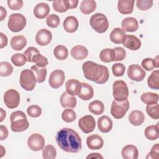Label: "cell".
<instances>
[{"instance_id":"7402d4cb","label":"cell","mask_w":159,"mask_h":159,"mask_svg":"<svg viewBox=\"0 0 159 159\" xmlns=\"http://www.w3.org/2000/svg\"><path fill=\"white\" fill-rule=\"evenodd\" d=\"M76 99L74 96L69 94L66 92L62 93L60 97V104L64 108L73 109L76 106Z\"/></svg>"},{"instance_id":"30bf717a","label":"cell","mask_w":159,"mask_h":159,"mask_svg":"<svg viewBox=\"0 0 159 159\" xmlns=\"http://www.w3.org/2000/svg\"><path fill=\"white\" fill-rule=\"evenodd\" d=\"M29 148L35 152L43 149L45 145V139L43 137L37 133L31 134L27 139Z\"/></svg>"},{"instance_id":"7dc6e473","label":"cell","mask_w":159,"mask_h":159,"mask_svg":"<svg viewBox=\"0 0 159 159\" xmlns=\"http://www.w3.org/2000/svg\"><path fill=\"white\" fill-rule=\"evenodd\" d=\"M112 70L115 76H122L125 73V66L122 63H115L112 66Z\"/></svg>"},{"instance_id":"6125c7cd","label":"cell","mask_w":159,"mask_h":159,"mask_svg":"<svg viewBox=\"0 0 159 159\" xmlns=\"http://www.w3.org/2000/svg\"><path fill=\"white\" fill-rule=\"evenodd\" d=\"M155 61V68H158V56H157L155 59H154Z\"/></svg>"},{"instance_id":"484cf974","label":"cell","mask_w":159,"mask_h":159,"mask_svg":"<svg viewBox=\"0 0 159 159\" xmlns=\"http://www.w3.org/2000/svg\"><path fill=\"white\" fill-rule=\"evenodd\" d=\"M94 95L93 87L87 83H81V89L78 95V97L84 101H88L91 99Z\"/></svg>"},{"instance_id":"1f68e13d","label":"cell","mask_w":159,"mask_h":159,"mask_svg":"<svg viewBox=\"0 0 159 159\" xmlns=\"http://www.w3.org/2000/svg\"><path fill=\"white\" fill-rule=\"evenodd\" d=\"M88 110L90 112L95 115H99L103 113L104 111V105L101 101L95 100L89 103Z\"/></svg>"},{"instance_id":"2e32d148","label":"cell","mask_w":159,"mask_h":159,"mask_svg":"<svg viewBox=\"0 0 159 159\" xmlns=\"http://www.w3.org/2000/svg\"><path fill=\"white\" fill-rule=\"evenodd\" d=\"M86 144L91 150H99L103 147L102 138L98 134H92L86 139Z\"/></svg>"},{"instance_id":"9c48e42d","label":"cell","mask_w":159,"mask_h":159,"mask_svg":"<svg viewBox=\"0 0 159 159\" xmlns=\"http://www.w3.org/2000/svg\"><path fill=\"white\" fill-rule=\"evenodd\" d=\"M4 102L9 109L17 107L20 102V94L14 89H8L4 94Z\"/></svg>"},{"instance_id":"94428289","label":"cell","mask_w":159,"mask_h":159,"mask_svg":"<svg viewBox=\"0 0 159 159\" xmlns=\"http://www.w3.org/2000/svg\"><path fill=\"white\" fill-rule=\"evenodd\" d=\"M0 111H1V119H0V122H2L3 120L4 119V118L6 117V112L2 108H1V109H0Z\"/></svg>"},{"instance_id":"7a4b0ae2","label":"cell","mask_w":159,"mask_h":159,"mask_svg":"<svg viewBox=\"0 0 159 159\" xmlns=\"http://www.w3.org/2000/svg\"><path fill=\"white\" fill-rule=\"evenodd\" d=\"M82 70L84 77L97 84L106 83L109 78L108 68L91 61H87L82 65Z\"/></svg>"},{"instance_id":"d6986e66","label":"cell","mask_w":159,"mask_h":159,"mask_svg":"<svg viewBox=\"0 0 159 159\" xmlns=\"http://www.w3.org/2000/svg\"><path fill=\"white\" fill-rule=\"evenodd\" d=\"M98 127L102 133L110 132L112 128V121L107 116H102L98 120Z\"/></svg>"},{"instance_id":"4316f807","label":"cell","mask_w":159,"mask_h":159,"mask_svg":"<svg viewBox=\"0 0 159 159\" xmlns=\"http://www.w3.org/2000/svg\"><path fill=\"white\" fill-rule=\"evenodd\" d=\"M129 120L134 126L140 125L145 120L143 113L139 110L132 111L129 116Z\"/></svg>"},{"instance_id":"e575fe53","label":"cell","mask_w":159,"mask_h":159,"mask_svg":"<svg viewBox=\"0 0 159 159\" xmlns=\"http://www.w3.org/2000/svg\"><path fill=\"white\" fill-rule=\"evenodd\" d=\"M53 55L55 58L59 60L66 59L68 55V51L66 47L64 45H57L53 50Z\"/></svg>"},{"instance_id":"ba28073f","label":"cell","mask_w":159,"mask_h":159,"mask_svg":"<svg viewBox=\"0 0 159 159\" xmlns=\"http://www.w3.org/2000/svg\"><path fill=\"white\" fill-rule=\"evenodd\" d=\"M129 109V102L128 99L123 101L114 100L111 107V114L116 119L122 118Z\"/></svg>"},{"instance_id":"ee69618b","label":"cell","mask_w":159,"mask_h":159,"mask_svg":"<svg viewBox=\"0 0 159 159\" xmlns=\"http://www.w3.org/2000/svg\"><path fill=\"white\" fill-rule=\"evenodd\" d=\"M60 18L59 17L54 14L48 15L46 19L47 25L51 28H56L60 24Z\"/></svg>"},{"instance_id":"8d00e7d4","label":"cell","mask_w":159,"mask_h":159,"mask_svg":"<svg viewBox=\"0 0 159 159\" xmlns=\"http://www.w3.org/2000/svg\"><path fill=\"white\" fill-rule=\"evenodd\" d=\"M42 155L45 159H54L57 156L56 148L52 145H47L43 148Z\"/></svg>"},{"instance_id":"74e56055","label":"cell","mask_w":159,"mask_h":159,"mask_svg":"<svg viewBox=\"0 0 159 159\" xmlns=\"http://www.w3.org/2000/svg\"><path fill=\"white\" fill-rule=\"evenodd\" d=\"M146 111L151 118L153 119H158L159 118V106L158 103L147 104Z\"/></svg>"},{"instance_id":"836d02e7","label":"cell","mask_w":159,"mask_h":159,"mask_svg":"<svg viewBox=\"0 0 159 159\" xmlns=\"http://www.w3.org/2000/svg\"><path fill=\"white\" fill-rule=\"evenodd\" d=\"M147 83L148 87L151 89H159V71L158 70L153 71L150 74L147 80Z\"/></svg>"},{"instance_id":"11a10c76","label":"cell","mask_w":159,"mask_h":159,"mask_svg":"<svg viewBox=\"0 0 159 159\" xmlns=\"http://www.w3.org/2000/svg\"><path fill=\"white\" fill-rule=\"evenodd\" d=\"M63 2L65 7L68 9H75L78 4V0H63Z\"/></svg>"},{"instance_id":"f907efd6","label":"cell","mask_w":159,"mask_h":159,"mask_svg":"<svg viewBox=\"0 0 159 159\" xmlns=\"http://www.w3.org/2000/svg\"><path fill=\"white\" fill-rule=\"evenodd\" d=\"M142 66L147 71H151L155 68V61L150 58H147L142 60Z\"/></svg>"},{"instance_id":"83f0119b","label":"cell","mask_w":159,"mask_h":159,"mask_svg":"<svg viewBox=\"0 0 159 159\" xmlns=\"http://www.w3.org/2000/svg\"><path fill=\"white\" fill-rule=\"evenodd\" d=\"M11 47L14 50H22L27 44V40L23 35L14 36L11 40Z\"/></svg>"},{"instance_id":"681fc988","label":"cell","mask_w":159,"mask_h":159,"mask_svg":"<svg viewBox=\"0 0 159 159\" xmlns=\"http://www.w3.org/2000/svg\"><path fill=\"white\" fill-rule=\"evenodd\" d=\"M38 53H40V52L37 48L34 47H29L24 53L27 58V61L29 62H32L33 58Z\"/></svg>"},{"instance_id":"cb8c5ba5","label":"cell","mask_w":159,"mask_h":159,"mask_svg":"<svg viewBox=\"0 0 159 159\" xmlns=\"http://www.w3.org/2000/svg\"><path fill=\"white\" fill-rule=\"evenodd\" d=\"M70 53L72 57L75 60H82L88 57V50L83 45H76L71 48Z\"/></svg>"},{"instance_id":"ac0fdd59","label":"cell","mask_w":159,"mask_h":159,"mask_svg":"<svg viewBox=\"0 0 159 159\" xmlns=\"http://www.w3.org/2000/svg\"><path fill=\"white\" fill-rule=\"evenodd\" d=\"M66 93L72 96L78 95L81 89V83L75 79H70L65 84Z\"/></svg>"},{"instance_id":"8fae6325","label":"cell","mask_w":159,"mask_h":159,"mask_svg":"<svg viewBox=\"0 0 159 159\" xmlns=\"http://www.w3.org/2000/svg\"><path fill=\"white\" fill-rule=\"evenodd\" d=\"M145 75L146 73L145 70L139 65L134 64L128 67L127 75L129 78L133 81L137 82L141 81L144 79Z\"/></svg>"},{"instance_id":"f6af8a7d","label":"cell","mask_w":159,"mask_h":159,"mask_svg":"<svg viewBox=\"0 0 159 159\" xmlns=\"http://www.w3.org/2000/svg\"><path fill=\"white\" fill-rule=\"evenodd\" d=\"M32 62H34L35 63V65L40 67H45L48 63L47 58L44 56L42 55L40 53L37 54L33 58Z\"/></svg>"},{"instance_id":"3957f363","label":"cell","mask_w":159,"mask_h":159,"mask_svg":"<svg viewBox=\"0 0 159 159\" xmlns=\"http://www.w3.org/2000/svg\"><path fill=\"white\" fill-rule=\"evenodd\" d=\"M11 128L14 132H23L28 129L29 123L27 116L23 111H16L13 112L10 116Z\"/></svg>"},{"instance_id":"f1b7e54d","label":"cell","mask_w":159,"mask_h":159,"mask_svg":"<svg viewBox=\"0 0 159 159\" xmlns=\"http://www.w3.org/2000/svg\"><path fill=\"white\" fill-rule=\"evenodd\" d=\"M126 34L125 32L120 28H114L110 34V40L116 44L122 43Z\"/></svg>"},{"instance_id":"60d3db41","label":"cell","mask_w":159,"mask_h":159,"mask_svg":"<svg viewBox=\"0 0 159 159\" xmlns=\"http://www.w3.org/2000/svg\"><path fill=\"white\" fill-rule=\"evenodd\" d=\"M61 118L66 122H72L75 120L76 118V114L73 109H66L63 111L61 114Z\"/></svg>"},{"instance_id":"7bdbcfd3","label":"cell","mask_w":159,"mask_h":159,"mask_svg":"<svg viewBox=\"0 0 159 159\" xmlns=\"http://www.w3.org/2000/svg\"><path fill=\"white\" fill-rule=\"evenodd\" d=\"M100 60L105 63H110L112 60V49L104 48L99 53Z\"/></svg>"},{"instance_id":"6f0895ef","label":"cell","mask_w":159,"mask_h":159,"mask_svg":"<svg viewBox=\"0 0 159 159\" xmlns=\"http://www.w3.org/2000/svg\"><path fill=\"white\" fill-rule=\"evenodd\" d=\"M1 37V42H0V48H2L6 47L7 44V37L3 33H0Z\"/></svg>"},{"instance_id":"9a60e30c","label":"cell","mask_w":159,"mask_h":159,"mask_svg":"<svg viewBox=\"0 0 159 159\" xmlns=\"http://www.w3.org/2000/svg\"><path fill=\"white\" fill-rule=\"evenodd\" d=\"M122 44L125 47L130 50H137L141 47V41L135 35H126Z\"/></svg>"},{"instance_id":"8992f818","label":"cell","mask_w":159,"mask_h":159,"mask_svg":"<svg viewBox=\"0 0 159 159\" xmlns=\"http://www.w3.org/2000/svg\"><path fill=\"white\" fill-rule=\"evenodd\" d=\"M26 25V19L21 14H12L9 17L7 26L13 32H18L24 29Z\"/></svg>"},{"instance_id":"44dd1931","label":"cell","mask_w":159,"mask_h":159,"mask_svg":"<svg viewBox=\"0 0 159 159\" xmlns=\"http://www.w3.org/2000/svg\"><path fill=\"white\" fill-rule=\"evenodd\" d=\"M134 0H119L117 2V9L122 14H128L133 12Z\"/></svg>"},{"instance_id":"f546056e","label":"cell","mask_w":159,"mask_h":159,"mask_svg":"<svg viewBox=\"0 0 159 159\" xmlns=\"http://www.w3.org/2000/svg\"><path fill=\"white\" fill-rule=\"evenodd\" d=\"M31 70L34 73L37 82L41 83L45 80L47 73L45 67H40L37 65H33L31 66Z\"/></svg>"},{"instance_id":"5bb4252c","label":"cell","mask_w":159,"mask_h":159,"mask_svg":"<svg viewBox=\"0 0 159 159\" xmlns=\"http://www.w3.org/2000/svg\"><path fill=\"white\" fill-rule=\"evenodd\" d=\"M52 39V32L46 29H42L35 35L36 43L40 46H45L49 44Z\"/></svg>"},{"instance_id":"816d5d0a","label":"cell","mask_w":159,"mask_h":159,"mask_svg":"<svg viewBox=\"0 0 159 159\" xmlns=\"http://www.w3.org/2000/svg\"><path fill=\"white\" fill-rule=\"evenodd\" d=\"M8 7L11 10H19L23 6V1L22 0H8L7 1Z\"/></svg>"},{"instance_id":"6da1fadb","label":"cell","mask_w":159,"mask_h":159,"mask_svg":"<svg viewBox=\"0 0 159 159\" xmlns=\"http://www.w3.org/2000/svg\"><path fill=\"white\" fill-rule=\"evenodd\" d=\"M58 147L65 152L78 153L82 148V142L80 135L73 129L64 127L60 129L55 136Z\"/></svg>"},{"instance_id":"4dcf8cb0","label":"cell","mask_w":159,"mask_h":159,"mask_svg":"<svg viewBox=\"0 0 159 159\" xmlns=\"http://www.w3.org/2000/svg\"><path fill=\"white\" fill-rule=\"evenodd\" d=\"M80 10L84 14H89L95 11L96 2L93 0H84L81 2Z\"/></svg>"},{"instance_id":"7c38bea8","label":"cell","mask_w":159,"mask_h":159,"mask_svg":"<svg viewBox=\"0 0 159 159\" xmlns=\"http://www.w3.org/2000/svg\"><path fill=\"white\" fill-rule=\"evenodd\" d=\"M80 129L85 134H88L94 130L96 127V122L91 115H86L81 117L78 120Z\"/></svg>"},{"instance_id":"5b68a950","label":"cell","mask_w":159,"mask_h":159,"mask_svg":"<svg viewBox=\"0 0 159 159\" xmlns=\"http://www.w3.org/2000/svg\"><path fill=\"white\" fill-rule=\"evenodd\" d=\"M36 78L31 70L25 69L21 71L20 75V84L25 91H32L36 84Z\"/></svg>"},{"instance_id":"bcb514c9","label":"cell","mask_w":159,"mask_h":159,"mask_svg":"<svg viewBox=\"0 0 159 159\" xmlns=\"http://www.w3.org/2000/svg\"><path fill=\"white\" fill-rule=\"evenodd\" d=\"M27 113L32 117H38L42 114V109L37 105H31L27 109Z\"/></svg>"},{"instance_id":"c3c4849f","label":"cell","mask_w":159,"mask_h":159,"mask_svg":"<svg viewBox=\"0 0 159 159\" xmlns=\"http://www.w3.org/2000/svg\"><path fill=\"white\" fill-rule=\"evenodd\" d=\"M153 1L152 0H137L136 6L141 11H146L152 7Z\"/></svg>"},{"instance_id":"52a82bcc","label":"cell","mask_w":159,"mask_h":159,"mask_svg":"<svg viewBox=\"0 0 159 159\" xmlns=\"http://www.w3.org/2000/svg\"><path fill=\"white\" fill-rule=\"evenodd\" d=\"M113 97L117 101H123L127 99L129 89L127 84L123 80H116L112 86Z\"/></svg>"},{"instance_id":"91938a15","label":"cell","mask_w":159,"mask_h":159,"mask_svg":"<svg viewBox=\"0 0 159 159\" xmlns=\"http://www.w3.org/2000/svg\"><path fill=\"white\" fill-rule=\"evenodd\" d=\"M7 15V11L6 10L2 7L1 6V21L3 20V19L6 17Z\"/></svg>"},{"instance_id":"603a6c76","label":"cell","mask_w":159,"mask_h":159,"mask_svg":"<svg viewBox=\"0 0 159 159\" xmlns=\"http://www.w3.org/2000/svg\"><path fill=\"white\" fill-rule=\"evenodd\" d=\"M50 12L49 6L45 2L37 4L34 9V14L35 17L42 19L46 17Z\"/></svg>"},{"instance_id":"ffe728a7","label":"cell","mask_w":159,"mask_h":159,"mask_svg":"<svg viewBox=\"0 0 159 159\" xmlns=\"http://www.w3.org/2000/svg\"><path fill=\"white\" fill-rule=\"evenodd\" d=\"M78 20L74 16H68L63 21V26L65 30L69 33L76 32L78 28Z\"/></svg>"},{"instance_id":"f5cc1de1","label":"cell","mask_w":159,"mask_h":159,"mask_svg":"<svg viewBox=\"0 0 159 159\" xmlns=\"http://www.w3.org/2000/svg\"><path fill=\"white\" fill-rule=\"evenodd\" d=\"M53 7L55 11L58 12H65L68 10L64 5L62 0H57L53 1Z\"/></svg>"},{"instance_id":"d6a6232c","label":"cell","mask_w":159,"mask_h":159,"mask_svg":"<svg viewBox=\"0 0 159 159\" xmlns=\"http://www.w3.org/2000/svg\"><path fill=\"white\" fill-rule=\"evenodd\" d=\"M158 122L156 125H149L145 129V137L150 140H155L159 137L158 134Z\"/></svg>"},{"instance_id":"d4e9b609","label":"cell","mask_w":159,"mask_h":159,"mask_svg":"<svg viewBox=\"0 0 159 159\" xmlns=\"http://www.w3.org/2000/svg\"><path fill=\"white\" fill-rule=\"evenodd\" d=\"M121 154L124 159H137L139 157L138 149L133 145H125L122 148Z\"/></svg>"},{"instance_id":"d590c367","label":"cell","mask_w":159,"mask_h":159,"mask_svg":"<svg viewBox=\"0 0 159 159\" xmlns=\"http://www.w3.org/2000/svg\"><path fill=\"white\" fill-rule=\"evenodd\" d=\"M141 101L146 104L157 103L158 101V94L151 92L145 93L140 97Z\"/></svg>"},{"instance_id":"ab89813d","label":"cell","mask_w":159,"mask_h":159,"mask_svg":"<svg viewBox=\"0 0 159 159\" xmlns=\"http://www.w3.org/2000/svg\"><path fill=\"white\" fill-rule=\"evenodd\" d=\"M13 72L12 66L7 61L0 63V75L1 76H8Z\"/></svg>"},{"instance_id":"b9f144b4","label":"cell","mask_w":159,"mask_h":159,"mask_svg":"<svg viewBox=\"0 0 159 159\" xmlns=\"http://www.w3.org/2000/svg\"><path fill=\"white\" fill-rule=\"evenodd\" d=\"M12 63L16 66H22L27 61V58L24 54L15 53L11 57Z\"/></svg>"},{"instance_id":"f35d334b","label":"cell","mask_w":159,"mask_h":159,"mask_svg":"<svg viewBox=\"0 0 159 159\" xmlns=\"http://www.w3.org/2000/svg\"><path fill=\"white\" fill-rule=\"evenodd\" d=\"M126 57L125 50L120 47H115L112 49V60L113 61H122L124 60Z\"/></svg>"},{"instance_id":"db71d44e","label":"cell","mask_w":159,"mask_h":159,"mask_svg":"<svg viewBox=\"0 0 159 159\" xmlns=\"http://www.w3.org/2000/svg\"><path fill=\"white\" fill-rule=\"evenodd\" d=\"M146 158H154V159H158L159 158L158 143H156L152 147L150 153L146 157Z\"/></svg>"},{"instance_id":"277c9868","label":"cell","mask_w":159,"mask_h":159,"mask_svg":"<svg viewBox=\"0 0 159 159\" xmlns=\"http://www.w3.org/2000/svg\"><path fill=\"white\" fill-rule=\"evenodd\" d=\"M91 27L98 33L105 32L109 27V22L106 16L101 13L93 15L89 20Z\"/></svg>"},{"instance_id":"e0dca14e","label":"cell","mask_w":159,"mask_h":159,"mask_svg":"<svg viewBox=\"0 0 159 159\" xmlns=\"http://www.w3.org/2000/svg\"><path fill=\"white\" fill-rule=\"evenodd\" d=\"M121 27L124 32H135L139 29V24L135 18L129 17L122 20Z\"/></svg>"},{"instance_id":"680465c9","label":"cell","mask_w":159,"mask_h":159,"mask_svg":"<svg viewBox=\"0 0 159 159\" xmlns=\"http://www.w3.org/2000/svg\"><path fill=\"white\" fill-rule=\"evenodd\" d=\"M103 158V157L100 153H92L86 157V158Z\"/></svg>"},{"instance_id":"9f6ffc18","label":"cell","mask_w":159,"mask_h":159,"mask_svg":"<svg viewBox=\"0 0 159 159\" xmlns=\"http://www.w3.org/2000/svg\"><path fill=\"white\" fill-rule=\"evenodd\" d=\"M8 136V130L7 128L3 125H0V140H5Z\"/></svg>"},{"instance_id":"4fadbf2b","label":"cell","mask_w":159,"mask_h":159,"mask_svg":"<svg viewBox=\"0 0 159 159\" xmlns=\"http://www.w3.org/2000/svg\"><path fill=\"white\" fill-rule=\"evenodd\" d=\"M65 79V75L63 71L61 70H55L51 73L49 77L48 83L52 88L57 89L62 86Z\"/></svg>"}]
</instances>
